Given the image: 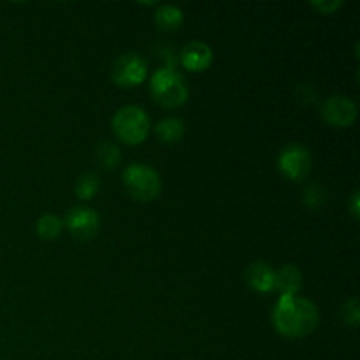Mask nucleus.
<instances>
[{
	"instance_id": "1",
	"label": "nucleus",
	"mask_w": 360,
	"mask_h": 360,
	"mask_svg": "<svg viewBox=\"0 0 360 360\" xmlns=\"http://www.w3.org/2000/svg\"><path fill=\"white\" fill-rule=\"evenodd\" d=\"M320 313L311 301L297 295H280L273 311L274 329L285 338H306L319 327Z\"/></svg>"
},
{
	"instance_id": "2",
	"label": "nucleus",
	"mask_w": 360,
	"mask_h": 360,
	"mask_svg": "<svg viewBox=\"0 0 360 360\" xmlns=\"http://www.w3.org/2000/svg\"><path fill=\"white\" fill-rule=\"evenodd\" d=\"M150 90L155 101L167 109L179 108L188 101L186 81L183 79L181 74L176 72L172 65L155 70L150 79Z\"/></svg>"
},
{
	"instance_id": "3",
	"label": "nucleus",
	"mask_w": 360,
	"mask_h": 360,
	"mask_svg": "<svg viewBox=\"0 0 360 360\" xmlns=\"http://www.w3.org/2000/svg\"><path fill=\"white\" fill-rule=\"evenodd\" d=\"M112 130L116 137L125 144H141L150 134V116L139 105H123L115 112Z\"/></svg>"
},
{
	"instance_id": "4",
	"label": "nucleus",
	"mask_w": 360,
	"mask_h": 360,
	"mask_svg": "<svg viewBox=\"0 0 360 360\" xmlns=\"http://www.w3.org/2000/svg\"><path fill=\"white\" fill-rule=\"evenodd\" d=\"M123 185L127 192L137 200L150 202L160 193L162 181L158 172L146 164H130L123 171Z\"/></svg>"
},
{
	"instance_id": "5",
	"label": "nucleus",
	"mask_w": 360,
	"mask_h": 360,
	"mask_svg": "<svg viewBox=\"0 0 360 360\" xmlns=\"http://www.w3.org/2000/svg\"><path fill=\"white\" fill-rule=\"evenodd\" d=\"M115 83L122 88H134L148 79V63L137 53H125L115 60L111 69Z\"/></svg>"
},
{
	"instance_id": "6",
	"label": "nucleus",
	"mask_w": 360,
	"mask_h": 360,
	"mask_svg": "<svg viewBox=\"0 0 360 360\" xmlns=\"http://www.w3.org/2000/svg\"><path fill=\"white\" fill-rule=\"evenodd\" d=\"M278 167L292 181H302L311 169V153L302 144H288L278 155Z\"/></svg>"
},
{
	"instance_id": "7",
	"label": "nucleus",
	"mask_w": 360,
	"mask_h": 360,
	"mask_svg": "<svg viewBox=\"0 0 360 360\" xmlns=\"http://www.w3.org/2000/svg\"><path fill=\"white\" fill-rule=\"evenodd\" d=\"M357 104L347 95H333L322 104V118L329 125L347 129L357 120Z\"/></svg>"
},
{
	"instance_id": "8",
	"label": "nucleus",
	"mask_w": 360,
	"mask_h": 360,
	"mask_svg": "<svg viewBox=\"0 0 360 360\" xmlns=\"http://www.w3.org/2000/svg\"><path fill=\"white\" fill-rule=\"evenodd\" d=\"M70 234L79 241H90L97 236L98 229H101V217L97 211L90 210V207H72L67 213L65 224Z\"/></svg>"
},
{
	"instance_id": "9",
	"label": "nucleus",
	"mask_w": 360,
	"mask_h": 360,
	"mask_svg": "<svg viewBox=\"0 0 360 360\" xmlns=\"http://www.w3.org/2000/svg\"><path fill=\"white\" fill-rule=\"evenodd\" d=\"M179 60H181V65L186 70H192V72H200V70H206L207 67L213 62V51H211L210 46L206 42L193 41L188 42L185 48L179 53Z\"/></svg>"
},
{
	"instance_id": "10",
	"label": "nucleus",
	"mask_w": 360,
	"mask_h": 360,
	"mask_svg": "<svg viewBox=\"0 0 360 360\" xmlns=\"http://www.w3.org/2000/svg\"><path fill=\"white\" fill-rule=\"evenodd\" d=\"M245 280L250 288L260 292V294H269V292L276 290V271L267 262H262V260L248 266L245 273Z\"/></svg>"
},
{
	"instance_id": "11",
	"label": "nucleus",
	"mask_w": 360,
	"mask_h": 360,
	"mask_svg": "<svg viewBox=\"0 0 360 360\" xmlns=\"http://www.w3.org/2000/svg\"><path fill=\"white\" fill-rule=\"evenodd\" d=\"M276 288L281 295H297L302 288V274L292 264L281 266L276 271Z\"/></svg>"
},
{
	"instance_id": "12",
	"label": "nucleus",
	"mask_w": 360,
	"mask_h": 360,
	"mask_svg": "<svg viewBox=\"0 0 360 360\" xmlns=\"http://www.w3.org/2000/svg\"><path fill=\"white\" fill-rule=\"evenodd\" d=\"M157 130V136L162 143L165 144H176L183 139L185 136V125L179 118H164L158 122V125L155 127Z\"/></svg>"
},
{
	"instance_id": "13",
	"label": "nucleus",
	"mask_w": 360,
	"mask_h": 360,
	"mask_svg": "<svg viewBox=\"0 0 360 360\" xmlns=\"http://www.w3.org/2000/svg\"><path fill=\"white\" fill-rule=\"evenodd\" d=\"M157 27L164 32H174L183 23V11L178 6H160L155 13Z\"/></svg>"
},
{
	"instance_id": "14",
	"label": "nucleus",
	"mask_w": 360,
	"mask_h": 360,
	"mask_svg": "<svg viewBox=\"0 0 360 360\" xmlns=\"http://www.w3.org/2000/svg\"><path fill=\"white\" fill-rule=\"evenodd\" d=\"M35 229H37V234L41 236L44 241H53V239H56L60 234H62L63 221L60 220L56 214L46 213L39 218Z\"/></svg>"
},
{
	"instance_id": "15",
	"label": "nucleus",
	"mask_w": 360,
	"mask_h": 360,
	"mask_svg": "<svg viewBox=\"0 0 360 360\" xmlns=\"http://www.w3.org/2000/svg\"><path fill=\"white\" fill-rule=\"evenodd\" d=\"M98 188H101V179L94 172H84V174H81L76 179V185H74V192L83 200L94 199L97 195Z\"/></svg>"
},
{
	"instance_id": "16",
	"label": "nucleus",
	"mask_w": 360,
	"mask_h": 360,
	"mask_svg": "<svg viewBox=\"0 0 360 360\" xmlns=\"http://www.w3.org/2000/svg\"><path fill=\"white\" fill-rule=\"evenodd\" d=\"M97 160L102 167L111 171V169H116L120 165V162H122V153H120L118 146L102 141L97 146Z\"/></svg>"
},
{
	"instance_id": "17",
	"label": "nucleus",
	"mask_w": 360,
	"mask_h": 360,
	"mask_svg": "<svg viewBox=\"0 0 360 360\" xmlns=\"http://www.w3.org/2000/svg\"><path fill=\"white\" fill-rule=\"evenodd\" d=\"M327 200V190L323 188L319 183H313V185H308L302 192V202L304 206H308L309 210H320V207L326 204Z\"/></svg>"
},
{
	"instance_id": "18",
	"label": "nucleus",
	"mask_w": 360,
	"mask_h": 360,
	"mask_svg": "<svg viewBox=\"0 0 360 360\" xmlns=\"http://www.w3.org/2000/svg\"><path fill=\"white\" fill-rule=\"evenodd\" d=\"M340 315L343 319L345 323L352 327H357L360 322V306H359V297H352L348 301L343 302L340 309Z\"/></svg>"
},
{
	"instance_id": "19",
	"label": "nucleus",
	"mask_w": 360,
	"mask_h": 360,
	"mask_svg": "<svg viewBox=\"0 0 360 360\" xmlns=\"http://www.w3.org/2000/svg\"><path fill=\"white\" fill-rule=\"evenodd\" d=\"M343 0H311V7H315L320 14H334L340 7H343Z\"/></svg>"
},
{
	"instance_id": "20",
	"label": "nucleus",
	"mask_w": 360,
	"mask_h": 360,
	"mask_svg": "<svg viewBox=\"0 0 360 360\" xmlns=\"http://www.w3.org/2000/svg\"><path fill=\"white\" fill-rule=\"evenodd\" d=\"M348 211H350V214L355 218V220H359L360 218V192L359 190H355V192L352 193L350 200H348Z\"/></svg>"
}]
</instances>
